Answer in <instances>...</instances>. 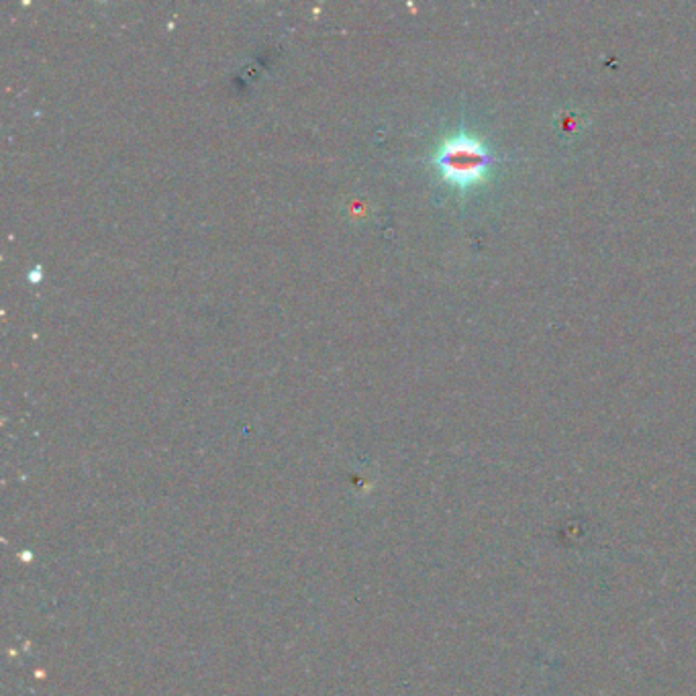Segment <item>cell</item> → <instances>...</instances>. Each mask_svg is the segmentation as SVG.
I'll return each mask as SVG.
<instances>
[{
    "label": "cell",
    "mask_w": 696,
    "mask_h": 696,
    "mask_svg": "<svg viewBox=\"0 0 696 696\" xmlns=\"http://www.w3.org/2000/svg\"><path fill=\"white\" fill-rule=\"evenodd\" d=\"M492 158L488 149L470 135H456L447 139L435 156V164L443 178L460 186H468L480 180Z\"/></svg>",
    "instance_id": "6da1fadb"
}]
</instances>
